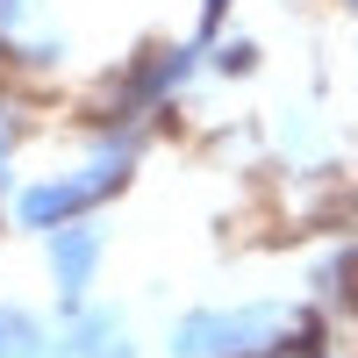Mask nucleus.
<instances>
[{"label": "nucleus", "instance_id": "obj_1", "mask_svg": "<svg viewBox=\"0 0 358 358\" xmlns=\"http://www.w3.org/2000/svg\"><path fill=\"white\" fill-rule=\"evenodd\" d=\"M86 258H94V244H86V236H65V244H57V280L79 287L86 280Z\"/></svg>", "mask_w": 358, "mask_h": 358}, {"label": "nucleus", "instance_id": "obj_2", "mask_svg": "<svg viewBox=\"0 0 358 358\" xmlns=\"http://www.w3.org/2000/svg\"><path fill=\"white\" fill-rule=\"evenodd\" d=\"M344 8H351V15H358V0H344Z\"/></svg>", "mask_w": 358, "mask_h": 358}]
</instances>
